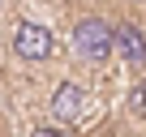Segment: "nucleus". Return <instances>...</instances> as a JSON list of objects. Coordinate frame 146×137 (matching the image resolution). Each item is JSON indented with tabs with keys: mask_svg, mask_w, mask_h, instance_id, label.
Returning a JSON list of instances; mask_svg holds the SVG:
<instances>
[{
	"mask_svg": "<svg viewBox=\"0 0 146 137\" xmlns=\"http://www.w3.org/2000/svg\"><path fill=\"white\" fill-rule=\"evenodd\" d=\"M69 39H73V51H78L86 64H103V60H112V51H116L112 26H108L103 17H78L73 30H69Z\"/></svg>",
	"mask_w": 146,
	"mask_h": 137,
	"instance_id": "nucleus-1",
	"label": "nucleus"
},
{
	"mask_svg": "<svg viewBox=\"0 0 146 137\" xmlns=\"http://www.w3.org/2000/svg\"><path fill=\"white\" fill-rule=\"evenodd\" d=\"M56 51V34L43 26V22H22L13 30V56L22 64H43L47 56Z\"/></svg>",
	"mask_w": 146,
	"mask_h": 137,
	"instance_id": "nucleus-2",
	"label": "nucleus"
},
{
	"mask_svg": "<svg viewBox=\"0 0 146 137\" xmlns=\"http://www.w3.org/2000/svg\"><path fill=\"white\" fill-rule=\"evenodd\" d=\"M112 43H116L120 64L146 68V30H142L137 22H116V26H112Z\"/></svg>",
	"mask_w": 146,
	"mask_h": 137,
	"instance_id": "nucleus-3",
	"label": "nucleus"
},
{
	"mask_svg": "<svg viewBox=\"0 0 146 137\" xmlns=\"http://www.w3.org/2000/svg\"><path fill=\"white\" fill-rule=\"evenodd\" d=\"M86 103H90V94H86V86H82V82H60V86L52 90V116H56L60 124L82 120Z\"/></svg>",
	"mask_w": 146,
	"mask_h": 137,
	"instance_id": "nucleus-4",
	"label": "nucleus"
},
{
	"mask_svg": "<svg viewBox=\"0 0 146 137\" xmlns=\"http://www.w3.org/2000/svg\"><path fill=\"white\" fill-rule=\"evenodd\" d=\"M129 107H133V116H142V120H146V77L133 86V94H129Z\"/></svg>",
	"mask_w": 146,
	"mask_h": 137,
	"instance_id": "nucleus-5",
	"label": "nucleus"
},
{
	"mask_svg": "<svg viewBox=\"0 0 146 137\" xmlns=\"http://www.w3.org/2000/svg\"><path fill=\"white\" fill-rule=\"evenodd\" d=\"M133 5H146V0H133Z\"/></svg>",
	"mask_w": 146,
	"mask_h": 137,
	"instance_id": "nucleus-6",
	"label": "nucleus"
},
{
	"mask_svg": "<svg viewBox=\"0 0 146 137\" xmlns=\"http://www.w3.org/2000/svg\"><path fill=\"white\" fill-rule=\"evenodd\" d=\"M0 5H5V0H0Z\"/></svg>",
	"mask_w": 146,
	"mask_h": 137,
	"instance_id": "nucleus-7",
	"label": "nucleus"
}]
</instances>
